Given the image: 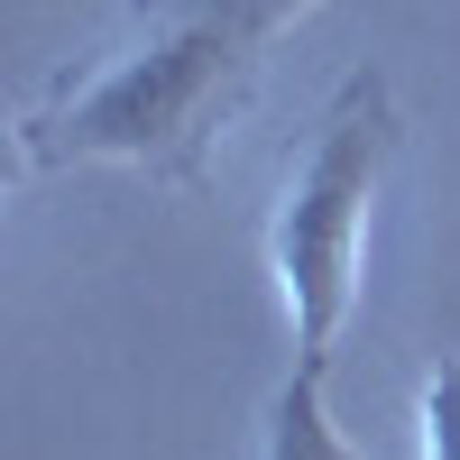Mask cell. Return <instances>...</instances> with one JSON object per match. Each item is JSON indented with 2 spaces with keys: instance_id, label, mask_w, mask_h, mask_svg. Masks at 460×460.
<instances>
[{
  "instance_id": "cell-1",
  "label": "cell",
  "mask_w": 460,
  "mask_h": 460,
  "mask_svg": "<svg viewBox=\"0 0 460 460\" xmlns=\"http://www.w3.org/2000/svg\"><path fill=\"white\" fill-rule=\"evenodd\" d=\"M304 19V0H120L111 37L56 74V93L19 120V175L129 166L194 194L212 138L249 102L267 47Z\"/></svg>"
},
{
  "instance_id": "cell-3",
  "label": "cell",
  "mask_w": 460,
  "mask_h": 460,
  "mask_svg": "<svg viewBox=\"0 0 460 460\" xmlns=\"http://www.w3.org/2000/svg\"><path fill=\"white\" fill-rule=\"evenodd\" d=\"M332 377H314V368H286V387H277V405H267V442H258V460H368L350 433L332 424Z\"/></svg>"
},
{
  "instance_id": "cell-4",
  "label": "cell",
  "mask_w": 460,
  "mask_h": 460,
  "mask_svg": "<svg viewBox=\"0 0 460 460\" xmlns=\"http://www.w3.org/2000/svg\"><path fill=\"white\" fill-rule=\"evenodd\" d=\"M414 433H424V460H460V359H433L414 396Z\"/></svg>"
},
{
  "instance_id": "cell-2",
  "label": "cell",
  "mask_w": 460,
  "mask_h": 460,
  "mask_svg": "<svg viewBox=\"0 0 460 460\" xmlns=\"http://www.w3.org/2000/svg\"><path fill=\"white\" fill-rule=\"evenodd\" d=\"M405 157V111L387 93V74H350L314 138L295 147V166L277 184V212H267V277H277L286 304V341H295V368L332 377L341 341L359 323V295H368V221L377 194Z\"/></svg>"
}]
</instances>
